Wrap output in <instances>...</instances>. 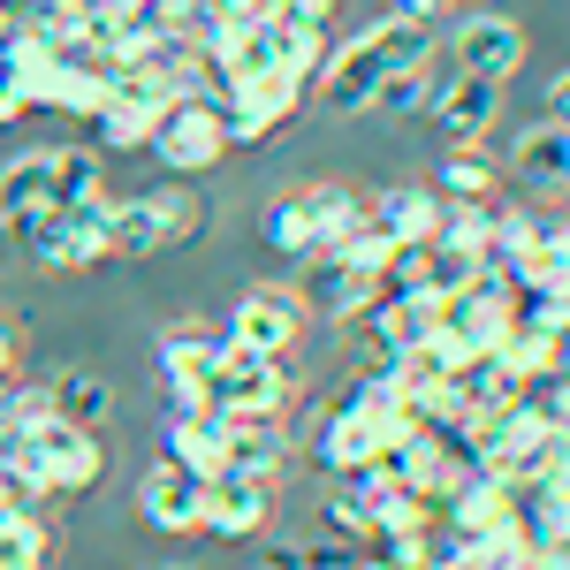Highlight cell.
<instances>
[{"label": "cell", "mask_w": 570, "mask_h": 570, "mask_svg": "<svg viewBox=\"0 0 570 570\" xmlns=\"http://www.w3.org/2000/svg\"><path fill=\"white\" fill-rule=\"evenodd\" d=\"M548 122H556V130H570V69L548 85Z\"/></svg>", "instance_id": "30"}, {"label": "cell", "mask_w": 570, "mask_h": 570, "mask_svg": "<svg viewBox=\"0 0 570 570\" xmlns=\"http://www.w3.org/2000/svg\"><path fill=\"white\" fill-rule=\"evenodd\" d=\"M419 61H434V23H411V16H381L373 31H357L343 53H327L320 61V107L327 115H373V91L389 85L395 69H419Z\"/></svg>", "instance_id": "1"}, {"label": "cell", "mask_w": 570, "mask_h": 570, "mask_svg": "<svg viewBox=\"0 0 570 570\" xmlns=\"http://www.w3.org/2000/svg\"><path fill=\"white\" fill-rule=\"evenodd\" d=\"M206 403L228 411V419H282V403H289V365L244 351V343H220L214 365H206Z\"/></svg>", "instance_id": "4"}, {"label": "cell", "mask_w": 570, "mask_h": 570, "mask_svg": "<svg viewBox=\"0 0 570 570\" xmlns=\"http://www.w3.org/2000/svg\"><path fill=\"white\" fill-rule=\"evenodd\" d=\"M99 153H53V190H46V206L53 214H99L107 206V190H99Z\"/></svg>", "instance_id": "24"}, {"label": "cell", "mask_w": 570, "mask_h": 570, "mask_svg": "<svg viewBox=\"0 0 570 570\" xmlns=\"http://www.w3.org/2000/svg\"><path fill=\"white\" fill-rule=\"evenodd\" d=\"M532 570H570V540H556V548H540V563Z\"/></svg>", "instance_id": "32"}, {"label": "cell", "mask_w": 570, "mask_h": 570, "mask_svg": "<svg viewBox=\"0 0 570 570\" xmlns=\"http://www.w3.org/2000/svg\"><path fill=\"white\" fill-rule=\"evenodd\" d=\"M266 518H274V487L252 480V472H214L206 494H198V532L206 540H252Z\"/></svg>", "instance_id": "12"}, {"label": "cell", "mask_w": 570, "mask_h": 570, "mask_svg": "<svg viewBox=\"0 0 570 570\" xmlns=\"http://www.w3.org/2000/svg\"><path fill=\"white\" fill-rule=\"evenodd\" d=\"M305 327H312V305L289 282H252L236 297V312H228V343H244V351H259V357H289L305 343Z\"/></svg>", "instance_id": "6"}, {"label": "cell", "mask_w": 570, "mask_h": 570, "mask_svg": "<svg viewBox=\"0 0 570 570\" xmlns=\"http://www.w3.org/2000/svg\"><path fill=\"white\" fill-rule=\"evenodd\" d=\"M160 456L214 480L220 472V411H168V434H160Z\"/></svg>", "instance_id": "21"}, {"label": "cell", "mask_w": 570, "mask_h": 570, "mask_svg": "<svg viewBox=\"0 0 570 570\" xmlns=\"http://www.w3.org/2000/svg\"><path fill=\"white\" fill-rule=\"evenodd\" d=\"M107 411H115V389H107L99 373H77V365H69V373L46 381V419H61V426H99Z\"/></svg>", "instance_id": "22"}, {"label": "cell", "mask_w": 570, "mask_h": 570, "mask_svg": "<svg viewBox=\"0 0 570 570\" xmlns=\"http://www.w3.org/2000/svg\"><path fill=\"white\" fill-rule=\"evenodd\" d=\"M518 518V487L502 480V472H456V487L441 494V532H456V540H487V532H502Z\"/></svg>", "instance_id": "10"}, {"label": "cell", "mask_w": 570, "mask_h": 570, "mask_svg": "<svg viewBox=\"0 0 570 570\" xmlns=\"http://www.w3.org/2000/svg\"><path fill=\"white\" fill-rule=\"evenodd\" d=\"M168 570H183V563H168Z\"/></svg>", "instance_id": "33"}, {"label": "cell", "mask_w": 570, "mask_h": 570, "mask_svg": "<svg viewBox=\"0 0 570 570\" xmlns=\"http://www.w3.org/2000/svg\"><path fill=\"white\" fill-rule=\"evenodd\" d=\"M289 198H297V214H305V228H312L320 252H335L357 220H365V198H357L351 183H297Z\"/></svg>", "instance_id": "20"}, {"label": "cell", "mask_w": 570, "mask_h": 570, "mask_svg": "<svg viewBox=\"0 0 570 570\" xmlns=\"http://www.w3.org/2000/svg\"><path fill=\"white\" fill-rule=\"evenodd\" d=\"M312 77H297V69H282V77H252V85H228V145H266V137L282 130L297 107H305Z\"/></svg>", "instance_id": "8"}, {"label": "cell", "mask_w": 570, "mask_h": 570, "mask_svg": "<svg viewBox=\"0 0 570 570\" xmlns=\"http://www.w3.org/2000/svg\"><path fill=\"white\" fill-rule=\"evenodd\" d=\"M449 8H456V0H395L389 16H411V23H441Z\"/></svg>", "instance_id": "29"}, {"label": "cell", "mask_w": 570, "mask_h": 570, "mask_svg": "<svg viewBox=\"0 0 570 570\" xmlns=\"http://www.w3.org/2000/svg\"><path fill=\"white\" fill-rule=\"evenodd\" d=\"M16 228H23V259L53 266V274L107 259V206H99V214H53V206H46V214L16 220Z\"/></svg>", "instance_id": "7"}, {"label": "cell", "mask_w": 570, "mask_h": 570, "mask_svg": "<svg viewBox=\"0 0 570 570\" xmlns=\"http://www.w3.org/2000/svg\"><path fill=\"white\" fill-rule=\"evenodd\" d=\"M494 168H487V153L480 145H456L449 160H441V176H434V190H441V206H480V198H494Z\"/></svg>", "instance_id": "25"}, {"label": "cell", "mask_w": 570, "mask_h": 570, "mask_svg": "<svg viewBox=\"0 0 570 570\" xmlns=\"http://www.w3.org/2000/svg\"><path fill=\"white\" fill-rule=\"evenodd\" d=\"M434 61H419V69H395L389 85L373 91V115H419V107H426V99H434Z\"/></svg>", "instance_id": "27"}, {"label": "cell", "mask_w": 570, "mask_h": 570, "mask_svg": "<svg viewBox=\"0 0 570 570\" xmlns=\"http://www.w3.org/2000/svg\"><path fill=\"white\" fill-rule=\"evenodd\" d=\"M305 305H320V320H335V327H357L365 312L381 305V274H365V266H351L343 252H320L312 259V282L297 289Z\"/></svg>", "instance_id": "14"}, {"label": "cell", "mask_w": 570, "mask_h": 570, "mask_svg": "<svg viewBox=\"0 0 570 570\" xmlns=\"http://www.w3.org/2000/svg\"><path fill=\"white\" fill-rule=\"evenodd\" d=\"M289 464V426L282 419H228L220 411V472H252V480H282Z\"/></svg>", "instance_id": "16"}, {"label": "cell", "mask_w": 570, "mask_h": 570, "mask_svg": "<svg viewBox=\"0 0 570 570\" xmlns=\"http://www.w3.org/2000/svg\"><path fill=\"white\" fill-rule=\"evenodd\" d=\"M198 494H206V480L160 456V464L137 480V518L153 532H198Z\"/></svg>", "instance_id": "18"}, {"label": "cell", "mask_w": 570, "mask_h": 570, "mask_svg": "<svg viewBox=\"0 0 570 570\" xmlns=\"http://www.w3.org/2000/svg\"><path fill=\"white\" fill-rule=\"evenodd\" d=\"M381 419H389V411H365V403H343V395H335V403L320 411L312 456H320L335 480H343V472H373V464L389 456V441H381Z\"/></svg>", "instance_id": "9"}, {"label": "cell", "mask_w": 570, "mask_h": 570, "mask_svg": "<svg viewBox=\"0 0 570 570\" xmlns=\"http://www.w3.org/2000/svg\"><path fill=\"white\" fill-rule=\"evenodd\" d=\"M456 69L464 77H487V85H510L518 77V61H525V23H510V16H494V8H472L464 23H456Z\"/></svg>", "instance_id": "11"}, {"label": "cell", "mask_w": 570, "mask_h": 570, "mask_svg": "<svg viewBox=\"0 0 570 570\" xmlns=\"http://www.w3.org/2000/svg\"><path fill=\"white\" fill-rule=\"evenodd\" d=\"M206 220H214V206L190 183H160V190H145L130 206H107V259H153L168 244L206 236Z\"/></svg>", "instance_id": "2"}, {"label": "cell", "mask_w": 570, "mask_h": 570, "mask_svg": "<svg viewBox=\"0 0 570 570\" xmlns=\"http://www.w3.org/2000/svg\"><path fill=\"white\" fill-rule=\"evenodd\" d=\"M153 153H160L168 176H206V168H220V153H228V115H220L206 91H176L160 107V122H153Z\"/></svg>", "instance_id": "5"}, {"label": "cell", "mask_w": 570, "mask_h": 570, "mask_svg": "<svg viewBox=\"0 0 570 570\" xmlns=\"http://www.w3.org/2000/svg\"><path fill=\"white\" fill-rule=\"evenodd\" d=\"M434 122L449 130V145H480L494 122H502V85H487V77H464V69H449L434 77Z\"/></svg>", "instance_id": "15"}, {"label": "cell", "mask_w": 570, "mask_h": 570, "mask_svg": "<svg viewBox=\"0 0 570 570\" xmlns=\"http://www.w3.org/2000/svg\"><path fill=\"white\" fill-rule=\"evenodd\" d=\"M46 190H53V153H16L8 168H0V220H31L46 214Z\"/></svg>", "instance_id": "23"}, {"label": "cell", "mask_w": 570, "mask_h": 570, "mask_svg": "<svg viewBox=\"0 0 570 570\" xmlns=\"http://www.w3.org/2000/svg\"><path fill=\"white\" fill-rule=\"evenodd\" d=\"M510 176L525 183L532 198L570 190V130H556V122H525L518 145H510Z\"/></svg>", "instance_id": "19"}, {"label": "cell", "mask_w": 570, "mask_h": 570, "mask_svg": "<svg viewBox=\"0 0 570 570\" xmlns=\"http://www.w3.org/2000/svg\"><path fill=\"white\" fill-rule=\"evenodd\" d=\"M266 16H282L289 31H327V16H335V0H274Z\"/></svg>", "instance_id": "28"}, {"label": "cell", "mask_w": 570, "mask_h": 570, "mask_svg": "<svg viewBox=\"0 0 570 570\" xmlns=\"http://www.w3.org/2000/svg\"><path fill=\"white\" fill-rule=\"evenodd\" d=\"M46 548H53V532L39 525V510L0 518V570H46Z\"/></svg>", "instance_id": "26"}, {"label": "cell", "mask_w": 570, "mask_h": 570, "mask_svg": "<svg viewBox=\"0 0 570 570\" xmlns=\"http://www.w3.org/2000/svg\"><path fill=\"white\" fill-rule=\"evenodd\" d=\"M365 228H381L389 244H426L441 228V190L434 183H381V198H365Z\"/></svg>", "instance_id": "17"}, {"label": "cell", "mask_w": 570, "mask_h": 570, "mask_svg": "<svg viewBox=\"0 0 570 570\" xmlns=\"http://www.w3.org/2000/svg\"><path fill=\"white\" fill-rule=\"evenodd\" d=\"M168 99H176V91H160L145 69H115L107 107L91 115V122H99V145H107V153H137V145H153V122H160Z\"/></svg>", "instance_id": "13"}, {"label": "cell", "mask_w": 570, "mask_h": 570, "mask_svg": "<svg viewBox=\"0 0 570 570\" xmlns=\"http://www.w3.org/2000/svg\"><path fill=\"white\" fill-rule=\"evenodd\" d=\"M8 381H16V320L0 312V389H8Z\"/></svg>", "instance_id": "31"}, {"label": "cell", "mask_w": 570, "mask_h": 570, "mask_svg": "<svg viewBox=\"0 0 570 570\" xmlns=\"http://www.w3.org/2000/svg\"><path fill=\"white\" fill-rule=\"evenodd\" d=\"M0 456H16L39 494H91L99 472H107V449L91 426H61V419H39V426H23V434H8Z\"/></svg>", "instance_id": "3"}]
</instances>
